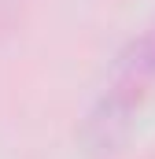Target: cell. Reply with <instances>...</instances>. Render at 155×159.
<instances>
[{
	"instance_id": "6da1fadb",
	"label": "cell",
	"mask_w": 155,
	"mask_h": 159,
	"mask_svg": "<svg viewBox=\"0 0 155 159\" xmlns=\"http://www.w3.org/2000/svg\"><path fill=\"white\" fill-rule=\"evenodd\" d=\"M148 96V85L122 70H111L107 85L96 93V100L85 107L78 122V141L89 156H111L133 133V122L140 115V104Z\"/></svg>"
},
{
	"instance_id": "7a4b0ae2",
	"label": "cell",
	"mask_w": 155,
	"mask_h": 159,
	"mask_svg": "<svg viewBox=\"0 0 155 159\" xmlns=\"http://www.w3.org/2000/svg\"><path fill=\"white\" fill-rule=\"evenodd\" d=\"M115 70H122V74H129V78H137V81H144V85L152 89V81H155V22L144 26L137 37L118 52Z\"/></svg>"
}]
</instances>
